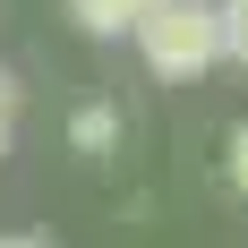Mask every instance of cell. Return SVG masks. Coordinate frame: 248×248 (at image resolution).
Masks as SVG:
<instances>
[{
  "mask_svg": "<svg viewBox=\"0 0 248 248\" xmlns=\"http://www.w3.org/2000/svg\"><path fill=\"white\" fill-rule=\"evenodd\" d=\"M128 43H137L154 86H197L205 69H223V17H214V0H154L146 17L128 26Z\"/></svg>",
  "mask_w": 248,
  "mask_h": 248,
  "instance_id": "1",
  "label": "cell"
},
{
  "mask_svg": "<svg viewBox=\"0 0 248 248\" xmlns=\"http://www.w3.org/2000/svg\"><path fill=\"white\" fill-rule=\"evenodd\" d=\"M111 146H120V103H77L69 111V154H94L103 163Z\"/></svg>",
  "mask_w": 248,
  "mask_h": 248,
  "instance_id": "2",
  "label": "cell"
},
{
  "mask_svg": "<svg viewBox=\"0 0 248 248\" xmlns=\"http://www.w3.org/2000/svg\"><path fill=\"white\" fill-rule=\"evenodd\" d=\"M146 9H154V0H69V17L86 26L94 43H120V34H128L137 17H146Z\"/></svg>",
  "mask_w": 248,
  "mask_h": 248,
  "instance_id": "3",
  "label": "cell"
},
{
  "mask_svg": "<svg viewBox=\"0 0 248 248\" xmlns=\"http://www.w3.org/2000/svg\"><path fill=\"white\" fill-rule=\"evenodd\" d=\"M214 17H223V60L248 69V0H214Z\"/></svg>",
  "mask_w": 248,
  "mask_h": 248,
  "instance_id": "4",
  "label": "cell"
},
{
  "mask_svg": "<svg viewBox=\"0 0 248 248\" xmlns=\"http://www.w3.org/2000/svg\"><path fill=\"white\" fill-rule=\"evenodd\" d=\"M223 180H231V188L248 197V120H240V128L223 137Z\"/></svg>",
  "mask_w": 248,
  "mask_h": 248,
  "instance_id": "5",
  "label": "cell"
},
{
  "mask_svg": "<svg viewBox=\"0 0 248 248\" xmlns=\"http://www.w3.org/2000/svg\"><path fill=\"white\" fill-rule=\"evenodd\" d=\"M17 69H0V163H9V137H17Z\"/></svg>",
  "mask_w": 248,
  "mask_h": 248,
  "instance_id": "6",
  "label": "cell"
},
{
  "mask_svg": "<svg viewBox=\"0 0 248 248\" xmlns=\"http://www.w3.org/2000/svg\"><path fill=\"white\" fill-rule=\"evenodd\" d=\"M0 248H43V240H0Z\"/></svg>",
  "mask_w": 248,
  "mask_h": 248,
  "instance_id": "7",
  "label": "cell"
}]
</instances>
